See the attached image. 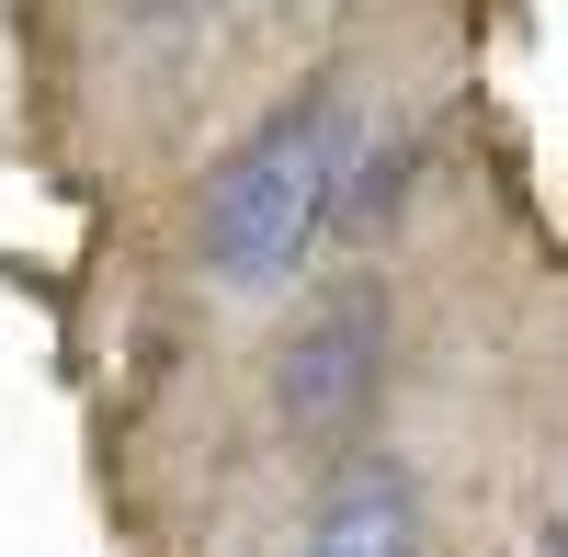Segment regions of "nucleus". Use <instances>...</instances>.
Segmentation results:
<instances>
[{"mask_svg":"<svg viewBox=\"0 0 568 557\" xmlns=\"http://www.w3.org/2000/svg\"><path fill=\"white\" fill-rule=\"evenodd\" d=\"M342 171H353V91H296L273 103L240 149L216 160L205 182V273L227 296H284L307 273V251L329 240V205H342Z\"/></svg>","mask_w":568,"mask_h":557,"instance_id":"f257e3e1","label":"nucleus"},{"mask_svg":"<svg viewBox=\"0 0 568 557\" xmlns=\"http://www.w3.org/2000/svg\"><path fill=\"white\" fill-rule=\"evenodd\" d=\"M387 353H398V307L387 285H364V273H342L329 296L296 307V331L273 342V422L284 433H353L375 387H387Z\"/></svg>","mask_w":568,"mask_h":557,"instance_id":"f03ea898","label":"nucleus"},{"mask_svg":"<svg viewBox=\"0 0 568 557\" xmlns=\"http://www.w3.org/2000/svg\"><path fill=\"white\" fill-rule=\"evenodd\" d=\"M307 557H420V500H409V478H398V467H353L342 489L318 500Z\"/></svg>","mask_w":568,"mask_h":557,"instance_id":"7ed1b4c3","label":"nucleus"},{"mask_svg":"<svg viewBox=\"0 0 568 557\" xmlns=\"http://www.w3.org/2000/svg\"><path fill=\"white\" fill-rule=\"evenodd\" d=\"M557 557H568V524H557Z\"/></svg>","mask_w":568,"mask_h":557,"instance_id":"20e7f679","label":"nucleus"}]
</instances>
